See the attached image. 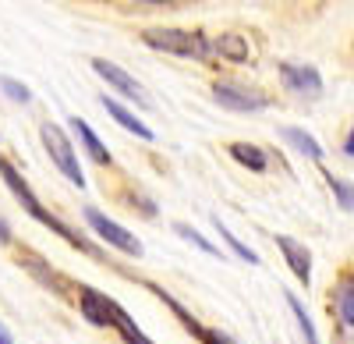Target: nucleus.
<instances>
[{
    "label": "nucleus",
    "mask_w": 354,
    "mask_h": 344,
    "mask_svg": "<svg viewBox=\"0 0 354 344\" xmlns=\"http://www.w3.org/2000/svg\"><path fill=\"white\" fill-rule=\"evenodd\" d=\"M142 43L174 57H188V61H209L213 57V43L202 33H188V28H145Z\"/></svg>",
    "instance_id": "nucleus-1"
},
{
    "label": "nucleus",
    "mask_w": 354,
    "mask_h": 344,
    "mask_svg": "<svg viewBox=\"0 0 354 344\" xmlns=\"http://www.w3.org/2000/svg\"><path fill=\"white\" fill-rule=\"evenodd\" d=\"M82 217H85V224H88V231H93L100 242H106L110 248L124 252V255H135V260L145 252V248H142V242L128 231V227H121L117 220H110L103 210H96V206H85V210H82Z\"/></svg>",
    "instance_id": "nucleus-3"
},
{
    "label": "nucleus",
    "mask_w": 354,
    "mask_h": 344,
    "mask_svg": "<svg viewBox=\"0 0 354 344\" xmlns=\"http://www.w3.org/2000/svg\"><path fill=\"white\" fill-rule=\"evenodd\" d=\"M100 103H103V110L110 114V118H113L117 125H121L124 132H131L135 138H145V142H153V138H156V132H153L149 125H145V121H138V118H135V110H128L121 100H113V96H100Z\"/></svg>",
    "instance_id": "nucleus-12"
},
{
    "label": "nucleus",
    "mask_w": 354,
    "mask_h": 344,
    "mask_svg": "<svg viewBox=\"0 0 354 344\" xmlns=\"http://www.w3.org/2000/svg\"><path fill=\"white\" fill-rule=\"evenodd\" d=\"M0 181H4L8 188H11V195L18 199V206L28 213V217H32V220H39L43 227H50L53 224V213L39 203V199H36V192L32 188H28V181L18 174V167L11 163V160H4V156H0Z\"/></svg>",
    "instance_id": "nucleus-5"
},
{
    "label": "nucleus",
    "mask_w": 354,
    "mask_h": 344,
    "mask_svg": "<svg viewBox=\"0 0 354 344\" xmlns=\"http://www.w3.org/2000/svg\"><path fill=\"white\" fill-rule=\"evenodd\" d=\"M344 156H354V125H351V132L344 138Z\"/></svg>",
    "instance_id": "nucleus-24"
},
{
    "label": "nucleus",
    "mask_w": 354,
    "mask_h": 344,
    "mask_svg": "<svg viewBox=\"0 0 354 344\" xmlns=\"http://www.w3.org/2000/svg\"><path fill=\"white\" fill-rule=\"evenodd\" d=\"M174 235H181V238H185L188 245H195L198 252H205V255H220V260H223V252H220V248H216V245H213L209 238H205V235H198V231H195L192 224L177 220V224H174Z\"/></svg>",
    "instance_id": "nucleus-19"
},
{
    "label": "nucleus",
    "mask_w": 354,
    "mask_h": 344,
    "mask_svg": "<svg viewBox=\"0 0 354 344\" xmlns=\"http://www.w3.org/2000/svg\"><path fill=\"white\" fill-rule=\"evenodd\" d=\"M39 138H43V146H46V156L53 160V167L61 170V174L85 188V174H82V163H78V150H75V142L68 138V132L61 125H53V121H43L39 125Z\"/></svg>",
    "instance_id": "nucleus-2"
},
{
    "label": "nucleus",
    "mask_w": 354,
    "mask_h": 344,
    "mask_svg": "<svg viewBox=\"0 0 354 344\" xmlns=\"http://www.w3.org/2000/svg\"><path fill=\"white\" fill-rule=\"evenodd\" d=\"M0 245H15V235H11V224L0 217Z\"/></svg>",
    "instance_id": "nucleus-23"
},
{
    "label": "nucleus",
    "mask_w": 354,
    "mask_h": 344,
    "mask_svg": "<svg viewBox=\"0 0 354 344\" xmlns=\"http://www.w3.org/2000/svg\"><path fill=\"white\" fill-rule=\"evenodd\" d=\"M326 185H330V192L337 199V206L347 210V213H354V185L344 181V178H333V174H326Z\"/></svg>",
    "instance_id": "nucleus-21"
},
{
    "label": "nucleus",
    "mask_w": 354,
    "mask_h": 344,
    "mask_svg": "<svg viewBox=\"0 0 354 344\" xmlns=\"http://www.w3.org/2000/svg\"><path fill=\"white\" fill-rule=\"evenodd\" d=\"M213 100H216L223 110H234V114H255V110L270 107V96H262L259 89L234 85V82H216V85H213Z\"/></svg>",
    "instance_id": "nucleus-6"
},
{
    "label": "nucleus",
    "mask_w": 354,
    "mask_h": 344,
    "mask_svg": "<svg viewBox=\"0 0 354 344\" xmlns=\"http://www.w3.org/2000/svg\"><path fill=\"white\" fill-rule=\"evenodd\" d=\"M280 82L290 93H305V96L322 93V75L312 64H280Z\"/></svg>",
    "instance_id": "nucleus-11"
},
{
    "label": "nucleus",
    "mask_w": 354,
    "mask_h": 344,
    "mask_svg": "<svg viewBox=\"0 0 354 344\" xmlns=\"http://www.w3.org/2000/svg\"><path fill=\"white\" fill-rule=\"evenodd\" d=\"M0 344H15V341H11V330H8L4 323H0Z\"/></svg>",
    "instance_id": "nucleus-26"
},
{
    "label": "nucleus",
    "mask_w": 354,
    "mask_h": 344,
    "mask_svg": "<svg viewBox=\"0 0 354 344\" xmlns=\"http://www.w3.org/2000/svg\"><path fill=\"white\" fill-rule=\"evenodd\" d=\"M0 93H4L8 100H15V103H32V89H28L25 82L8 78V75H0Z\"/></svg>",
    "instance_id": "nucleus-22"
},
{
    "label": "nucleus",
    "mask_w": 354,
    "mask_h": 344,
    "mask_svg": "<svg viewBox=\"0 0 354 344\" xmlns=\"http://www.w3.org/2000/svg\"><path fill=\"white\" fill-rule=\"evenodd\" d=\"M213 53H220L223 61H230V64H245L248 61V43L238 33H220L213 39Z\"/></svg>",
    "instance_id": "nucleus-14"
},
{
    "label": "nucleus",
    "mask_w": 354,
    "mask_h": 344,
    "mask_svg": "<svg viewBox=\"0 0 354 344\" xmlns=\"http://www.w3.org/2000/svg\"><path fill=\"white\" fill-rule=\"evenodd\" d=\"M287 305H290V312H294V320H298V330L305 334V344H322L319 334H315V323L308 320V312H305V305H301V298L287 291Z\"/></svg>",
    "instance_id": "nucleus-20"
},
{
    "label": "nucleus",
    "mask_w": 354,
    "mask_h": 344,
    "mask_svg": "<svg viewBox=\"0 0 354 344\" xmlns=\"http://www.w3.org/2000/svg\"><path fill=\"white\" fill-rule=\"evenodd\" d=\"M227 153L238 160L241 167H248V170H255V174H262L266 167H270V156H266L259 146H252V142H230L227 146Z\"/></svg>",
    "instance_id": "nucleus-16"
},
{
    "label": "nucleus",
    "mask_w": 354,
    "mask_h": 344,
    "mask_svg": "<svg viewBox=\"0 0 354 344\" xmlns=\"http://www.w3.org/2000/svg\"><path fill=\"white\" fill-rule=\"evenodd\" d=\"M88 64H93V71L110 85V89L117 93V96H124V100H131L135 107H142V110H153V100L149 96H145V89H142V85L121 68V64H113V61H106V57H93V61H88Z\"/></svg>",
    "instance_id": "nucleus-4"
},
{
    "label": "nucleus",
    "mask_w": 354,
    "mask_h": 344,
    "mask_svg": "<svg viewBox=\"0 0 354 344\" xmlns=\"http://www.w3.org/2000/svg\"><path fill=\"white\" fill-rule=\"evenodd\" d=\"M213 227H216V235H220V238L227 242V248H230L234 255H238V260H245V263L259 266V252H252V248H248V245H245V242H241L238 235H230V231H227V224H223L220 217H213Z\"/></svg>",
    "instance_id": "nucleus-18"
},
{
    "label": "nucleus",
    "mask_w": 354,
    "mask_h": 344,
    "mask_svg": "<svg viewBox=\"0 0 354 344\" xmlns=\"http://www.w3.org/2000/svg\"><path fill=\"white\" fill-rule=\"evenodd\" d=\"M113 330L124 337V344H153L149 337H145V334L138 330V323H135V320H131L128 312H124L121 305H117V302H113Z\"/></svg>",
    "instance_id": "nucleus-17"
},
{
    "label": "nucleus",
    "mask_w": 354,
    "mask_h": 344,
    "mask_svg": "<svg viewBox=\"0 0 354 344\" xmlns=\"http://www.w3.org/2000/svg\"><path fill=\"white\" fill-rule=\"evenodd\" d=\"M280 138H283V142H290V146L298 150L301 156H308V160H315V163L322 160V146H319V138H315V135H308L305 128H290V125H287V128H280Z\"/></svg>",
    "instance_id": "nucleus-15"
},
{
    "label": "nucleus",
    "mask_w": 354,
    "mask_h": 344,
    "mask_svg": "<svg viewBox=\"0 0 354 344\" xmlns=\"http://www.w3.org/2000/svg\"><path fill=\"white\" fill-rule=\"evenodd\" d=\"M333 316L340 344H354V277H340L333 288Z\"/></svg>",
    "instance_id": "nucleus-8"
},
{
    "label": "nucleus",
    "mask_w": 354,
    "mask_h": 344,
    "mask_svg": "<svg viewBox=\"0 0 354 344\" xmlns=\"http://www.w3.org/2000/svg\"><path fill=\"white\" fill-rule=\"evenodd\" d=\"M18 266H21L25 273H32V280L43 284L46 291H53L57 298H68V277H64V273H57L39 252H32V248H18Z\"/></svg>",
    "instance_id": "nucleus-7"
},
{
    "label": "nucleus",
    "mask_w": 354,
    "mask_h": 344,
    "mask_svg": "<svg viewBox=\"0 0 354 344\" xmlns=\"http://www.w3.org/2000/svg\"><path fill=\"white\" fill-rule=\"evenodd\" d=\"M145 8H167V4H177V0H138Z\"/></svg>",
    "instance_id": "nucleus-25"
},
{
    "label": "nucleus",
    "mask_w": 354,
    "mask_h": 344,
    "mask_svg": "<svg viewBox=\"0 0 354 344\" xmlns=\"http://www.w3.org/2000/svg\"><path fill=\"white\" fill-rule=\"evenodd\" d=\"M68 125H71V135L78 138V146L93 156L100 167H113V156H110V150L103 146V138L88 128V121H82V118H68Z\"/></svg>",
    "instance_id": "nucleus-13"
},
{
    "label": "nucleus",
    "mask_w": 354,
    "mask_h": 344,
    "mask_svg": "<svg viewBox=\"0 0 354 344\" xmlns=\"http://www.w3.org/2000/svg\"><path fill=\"white\" fill-rule=\"evenodd\" d=\"M78 312L93 327H113V298L88 284H78Z\"/></svg>",
    "instance_id": "nucleus-9"
},
{
    "label": "nucleus",
    "mask_w": 354,
    "mask_h": 344,
    "mask_svg": "<svg viewBox=\"0 0 354 344\" xmlns=\"http://www.w3.org/2000/svg\"><path fill=\"white\" fill-rule=\"evenodd\" d=\"M277 248L283 252V263L290 266V273L308 288V284H312V252L298 238H287V235H277Z\"/></svg>",
    "instance_id": "nucleus-10"
}]
</instances>
